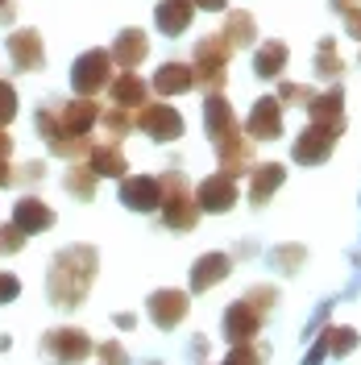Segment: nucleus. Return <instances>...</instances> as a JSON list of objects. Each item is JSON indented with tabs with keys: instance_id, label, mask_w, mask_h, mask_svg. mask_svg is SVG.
I'll return each instance as SVG.
<instances>
[{
	"instance_id": "c756f323",
	"label": "nucleus",
	"mask_w": 361,
	"mask_h": 365,
	"mask_svg": "<svg viewBox=\"0 0 361 365\" xmlns=\"http://www.w3.org/2000/svg\"><path fill=\"white\" fill-rule=\"evenodd\" d=\"M100 125H104L108 141H121V137H129V129H133V113L121 108V104H113L108 113H100Z\"/></svg>"
},
{
	"instance_id": "ea45409f",
	"label": "nucleus",
	"mask_w": 361,
	"mask_h": 365,
	"mask_svg": "<svg viewBox=\"0 0 361 365\" xmlns=\"http://www.w3.org/2000/svg\"><path fill=\"white\" fill-rule=\"evenodd\" d=\"M274 262H278V266H299V262H303V250H295V245L291 250H278L274 253Z\"/></svg>"
},
{
	"instance_id": "9d476101",
	"label": "nucleus",
	"mask_w": 361,
	"mask_h": 365,
	"mask_svg": "<svg viewBox=\"0 0 361 365\" xmlns=\"http://www.w3.org/2000/svg\"><path fill=\"white\" fill-rule=\"evenodd\" d=\"M100 113H104V108L96 104V96H75V100H67V104L54 108L59 125H63L71 137H91V129L100 125Z\"/></svg>"
},
{
	"instance_id": "39448f33",
	"label": "nucleus",
	"mask_w": 361,
	"mask_h": 365,
	"mask_svg": "<svg viewBox=\"0 0 361 365\" xmlns=\"http://www.w3.org/2000/svg\"><path fill=\"white\" fill-rule=\"evenodd\" d=\"M34 125H38V137L46 141V150L50 154H59V158L67 162H79L83 154L91 150V137H71L63 125H59V116H54V108H38V116H34Z\"/></svg>"
},
{
	"instance_id": "0eeeda50",
	"label": "nucleus",
	"mask_w": 361,
	"mask_h": 365,
	"mask_svg": "<svg viewBox=\"0 0 361 365\" xmlns=\"http://www.w3.org/2000/svg\"><path fill=\"white\" fill-rule=\"evenodd\" d=\"M345 125H307L303 133L295 137V145H291V158L299 162V166H320V162L328 158L332 150H337V137Z\"/></svg>"
},
{
	"instance_id": "f3484780",
	"label": "nucleus",
	"mask_w": 361,
	"mask_h": 365,
	"mask_svg": "<svg viewBox=\"0 0 361 365\" xmlns=\"http://www.w3.org/2000/svg\"><path fill=\"white\" fill-rule=\"evenodd\" d=\"M108 54H113V67H121V71H137L141 63H146V54H150V38H146L141 29H121Z\"/></svg>"
},
{
	"instance_id": "9b49d317",
	"label": "nucleus",
	"mask_w": 361,
	"mask_h": 365,
	"mask_svg": "<svg viewBox=\"0 0 361 365\" xmlns=\"http://www.w3.org/2000/svg\"><path fill=\"white\" fill-rule=\"evenodd\" d=\"M4 50L13 58L17 71H42L46 67V46H42V34L38 29H13L4 38Z\"/></svg>"
},
{
	"instance_id": "4be33fe9",
	"label": "nucleus",
	"mask_w": 361,
	"mask_h": 365,
	"mask_svg": "<svg viewBox=\"0 0 361 365\" xmlns=\"http://www.w3.org/2000/svg\"><path fill=\"white\" fill-rule=\"evenodd\" d=\"M191 17H195V4H191V0H162L158 9H154V25H158L166 38L187 34Z\"/></svg>"
},
{
	"instance_id": "393cba45",
	"label": "nucleus",
	"mask_w": 361,
	"mask_h": 365,
	"mask_svg": "<svg viewBox=\"0 0 361 365\" xmlns=\"http://www.w3.org/2000/svg\"><path fill=\"white\" fill-rule=\"evenodd\" d=\"M195 88V71L187 67V63H162L154 71V91L158 96H183V91Z\"/></svg>"
},
{
	"instance_id": "37998d69",
	"label": "nucleus",
	"mask_w": 361,
	"mask_h": 365,
	"mask_svg": "<svg viewBox=\"0 0 361 365\" xmlns=\"http://www.w3.org/2000/svg\"><path fill=\"white\" fill-rule=\"evenodd\" d=\"M113 324H116V328H125V332H129V328L137 324V316H133V312H116V316H113Z\"/></svg>"
},
{
	"instance_id": "c85d7f7f",
	"label": "nucleus",
	"mask_w": 361,
	"mask_h": 365,
	"mask_svg": "<svg viewBox=\"0 0 361 365\" xmlns=\"http://www.w3.org/2000/svg\"><path fill=\"white\" fill-rule=\"evenodd\" d=\"M220 38H225L233 50H241V46H249L253 38H258V25H253V17H249V13H241V9H237V13H228Z\"/></svg>"
},
{
	"instance_id": "e433bc0d",
	"label": "nucleus",
	"mask_w": 361,
	"mask_h": 365,
	"mask_svg": "<svg viewBox=\"0 0 361 365\" xmlns=\"http://www.w3.org/2000/svg\"><path fill=\"white\" fill-rule=\"evenodd\" d=\"M312 96H316V91L307 88V83H283V88H278V100H287V104H307Z\"/></svg>"
},
{
	"instance_id": "f257e3e1",
	"label": "nucleus",
	"mask_w": 361,
	"mask_h": 365,
	"mask_svg": "<svg viewBox=\"0 0 361 365\" xmlns=\"http://www.w3.org/2000/svg\"><path fill=\"white\" fill-rule=\"evenodd\" d=\"M100 270V253L91 245H67L63 253H54L50 270H46V295L59 307H79L88 299L91 282Z\"/></svg>"
},
{
	"instance_id": "aec40b11",
	"label": "nucleus",
	"mask_w": 361,
	"mask_h": 365,
	"mask_svg": "<svg viewBox=\"0 0 361 365\" xmlns=\"http://www.w3.org/2000/svg\"><path fill=\"white\" fill-rule=\"evenodd\" d=\"M88 166L100 179H125L129 175V162L121 154V141H96L88 150Z\"/></svg>"
},
{
	"instance_id": "1a4fd4ad",
	"label": "nucleus",
	"mask_w": 361,
	"mask_h": 365,
	"mask_svg": "<svg viewBox=\"0 0 361 365\" xmlns=\"http://www.w3.org/2000/svg\"><path fill=\"white\" fill-rule=\"evenodd\" d=\"M245 137L249 141H274V137H283V100L278 96L253 100L249 120H245Z\"/></svg>"
},
{
	"instance_id": "423d86ee",
	"label": "nucleus",
	"mask_w": 361,
	"mask_h": 365,
	"mask_svg": "<svg viewBox=\"0 0 361 365\" xmlns=\"http://www.w3.org/2000/svg\"><path fill=\"white\" fill-rule=\"evenodd\" d=\"M108 83H113V54L108 50H88V54L75 58V67H71V88H75V96H96V91H104Z\"/></svg>"
},
{
	"instance_id": "f8f14e48",
	"label": "nucleus",
	"mask_w": 361,
	"mask_h": 365,
	"mask_svg": "<svg viewBox=\"0 0 361 365\" xmlns=\"http://www.w3.org/2000/svg\"><path fill=\"white\" fill-rule=\"evenodd\" d=\"M121 204L129 212H154L162 204V182L154 175H125L121 179Z\"/></svg>"
},
{
	"instance_id": "473e14b6",
	"label": "nucleus",
	"mask_w": 361,
	"mask_h": 365,
	"mask_svg": "<svg viewBox=\"0 0 361 365\" xmlns=\"http://www.w3.org/2000/svg\"><path fill=\"white\" fill-rule=\"evenodd\" d=\"M262 349H253V341H241V344H233V353L225 357V365H262Z\"/></svg>"
},
{
	"instance_id": "7ed1b4c3",
	"label": "nucleus",
	"mask_w": 361,
	"mask_h": 365,
	"mask_svg": "<svg viewBox=\"0 0 361 365\" xmlns=\"http://www.w3.org/2000/svg\"><path fill=\"white\" fill-rule=\"evenodd\" d=\"M228 54H233V46H228L220 34H208V38L195 42V63H191V71H195V83H200L203 91H220L225 88Z\"/></svg>"
},
{
	"instance_id": "c9c22d12",
	"label": "nucleus",
	"mask_w": 361,
	"mask_h": 365,
	"mask_svg": "<svg viewBox=\"0 0 361 365\" xmlns=\"http://www.w3.org/2000/svg\"><path fill=\"white\" fill-rule=\"evenodd\" d=\"M9 120H17V88L0 79V125H9Z\"/></svg>"
},
{
	"instance_id": "a19ab883",
	"label": "nucleus",
	"mask_w": 361,
	"mask_h": 365,
	"mask_svg": "<svg viewBox=\"0 0 361 365\" xmlns=\"http://www.w3.org/2000/svg\"><path fill=\"white\" fill-rule=\"evenodd\" d=\"M13 179H25V182H42V162H25V170H17Z\"/></svg>"
},
{
	"instance_id": "f704fd0d",
	"label": "nucleus",
	"mask_w": 361,
	"mask_h": 365,
	"mask_svg": "<svg viewBox=\"0 0 361 365\" xmlns=\"http://www.w3.org/2000/svg\"><path fill=\"white\" fill-rule=\"evenodd\" d=\"M25 241H29V232H21L13 220H9V225H0V253H17Z\"/></svg>"
},
{
	"instance_id": "72a5a7b5",
	"label": "nucleus",
	"mask_w": 361,
	"mask_h": 365,
	"mask_svg": "<svg viewBox=\"0 0 361 365\" xmlns=\"http://www.w3.org/2000/svg\"><path fill=\"white\" fill-rule=\"evenodd\" d=\"M91 353H96L100 365H129V353L121 349V341H104V344H96Z\"/></svg>"
},
{
	"instance_id": "a878e982",
	"label": "nucleus",
	"mask_w": 361,
	"mask_h": 365,
	"mask_svg": "<svg viewBox=\"0 0 361 365\" xmlns=\"http://www.w3.org/2000/svg\"><path fill=\"white\" fill-rule=\"evenodd\" d=\"M307 113H312L316 125H345V91L332 88V91H324V96H312Z\"/></svg>"
},
{
	"instance_id": "ddd939ff",
	"label": "nucleus",
	"mask_w": 361,
	"mask_h": 365,
	"mask_svg": "<svg viewBox=\"0 0 361 365\" xmlns=\"http://www.w3.org/2000/svg\"><path fill=\"white\" fill-rule=\"evenodd\" d=\"M187 291H175V287H166V291H154L150 295V319L158 324V328H179L183 319H187Z\"/></svg>"
},
{
	"instance_id": "de8ad7c7",
	"label": "nucleus",
	"mask_w": 361,
	"mask_h": 365,
	"mask_svg": "<svg viewBox=\"0 0 361 365\" xmlns=\"http://www.w3.org/2000/svg\"><path fill=\"white\" fill-rule=\"evenodd\" d=\"M150 365H158V361H150Z\"/></svg>"
},
{
	"instance_id": "cd10ccee",
	"label": "nucleus",
	"mask_w": 361,
	"mask_h": 365,
	"mask_svg": "<svg viewBox=\"0 0 361 365\" xmlns=\"http://www.w3.org/2000/svg\"><path fill=\"white\" fill-rule=\"evenodd\" d=\"M96 182H100V175L91 170L88 162H75L67 175H63V187H67L75 200H83V204H88L91 195H96Z\"/></svg>"
},
{
	"instance_id": "bb28decb",
	"label": "nucleus",
	"mask_w": 361,
	"mask_h": 365,
	"mask_svg": "<svg viewBox=\"0 0 361 365\" xmlns=\"http://www.w3.org/2000/svg\"><path fill=\"white\" fill-rule=\"evenodd\" d=\"M287 46L283 42H266V46H258V54H253V71L262 75V79H278L283 71H287Z\"/></svg>"
},
{
	"instance_id": "dca6fc26",
	"label": "nucleus",
	"mask_w": 361,
	"mask_h": 365,
	"mask_svg": "<svg viewBox=\"0 0 361 365\" xmlns=\"http://www.w3.org/2000/svg\"><path fill=\"white\" fill-rule=\"evenodd\" d=\"M258 328H262V312H258L249 299L233 303V307L225 312V336H228V344L253 341V336H258Z\"/></svg>"
},
{
	"instance_id": "6ab92c4d",
	"label": "nucleus",
	"mask_w": 361,
	"mask_h": 365,
	"mask_svg": "<svg viewBox=\"0 0 361 365\" xmlns=\"http://www.w3.org/2000/svg\"><path fill=\"white\" fill-rule=\"evenodd\" d=\"M228 270H233V257L228 253H203L195 257V266H191V291L203 295V291H212L216 282H225Z\"/></svg>"
},
{
	"instance_id": "412c9836",
	"label": "nucleus",
	"mask_w": 361,
	"mask_h": 365,
	"mask_svg": "<svg viewBox=\"0 0 361 365\" xmlns=\"http://www.w3.org/2000/svg\"><path fill=\"white\" fill-rule=\"evenodd\" d=\"M13 225L21 228V232H46V228H54V212L38 200V195H21L17 204H13Z\"/></svg>"
},
{
	"instance_id": "4468645a",
	"label": "nucleus",
	"mask_w": 361,
	"mask_h": 365,
	"mask_svg": "<svg viewBox=\"0 0 361 365\" xmlns=\"http://www.w3.org/2000/svg\"><path fill=\"white\" fill-rule=\"evenodd\" d=\"M195 204L200 212H228V207L237 204V179L233 175H212V179L200 182V191H195Z\"/></svg>"
},
{
	"instance_id": "49530a36",
	"label": "nucleus",
	"mask_w": 361,
	"mask_h": 365,
	"mask_svg": "<svg viewBox=\"0 0 361 365\" xmlns=\"http://www.w3.org/2000/svg\"><path fill=\"white\" fill-rule=\"evenodd\" d=\"M0 21L4 25L13 21V0H0Z\"/></svg>"
},
{
	"instance_id": "5701e85b",
	"label": "nucleus",
	"mask_w": 361,
	"mask_h": 365,
	"mask_svg": "<svg viewBox=\"0 0 361 365\" xmlns=\"http://www.w3.org/2000/svg\"><path fill=\"white\" fill-rule=\"evenodd\" d=\"M249 200L262 207L266 200H270L274 191L283 187V179H287V166H278V162H262V166H249Z\"/></svg>"
},
{
	"instance_id": "a18cd8bd",
	"label": "nucleus",
	"mask_w": 361,
	"mask_h": 365,
	"mask_svg": "<svg viewBox=\"0 0 361 365\" xmlns=\"http://www.w3.org/2000/svg\"><path fill=\"white\" fill-rule=\"evenodd\" d=\"M13 182V166H9V158H0V187H9Z\"/></svg>"
},
{
	"instance_id": "58836bf2",
	"label": "nucleus",
	"mask_w": 361,
	"mask_h": 365,
	"mask_svg": "<svg viewBox=\"0 0 361 365\" xmlns=\"http://www.w3.org/2000/svg\"><path fill=\"white\" fill-rule=\"evenodd\" d=\"M17 295H21V282H17L9 270H0V303H13Z\"/></svg>"
},
{
	"instance_id": "a211bd4d",
	"label": "nucleus",
	"mask_w": 361,
	"mask_h": 365,
	"mask_svg": "<svg viewBox=\"0 0 361 365\" xmlns=\"http://www.w3.org/2000/svg\"><path fill=\"white\" fill-rule=\"evenodd\" d=\"M203 125H208V137H212V141L233 137L237 129H241L237 116H233V104H228L220 91H208V100H203Z\"/></svg>"
},
{
	"instance_id": "f03ea898",
	"label": "nucleus",
	"mask_w": 361,
	"mask_h": 365,
	"mask_svg": "<svg viewBox=\"0 0 361 365\" xmlns=\"http://www.w3.org/2000/svg\"><path fill=\"white\" fill-rule=\"evenodd\" d=\"M162 220H166V228H179V232H187V228H195V220H200V204H195V191L187 187V179H183L179 170H166L162 175Z\"/></svg>"
},
{
	"instance_id": "7c9ffc66",
	"label": "nucleus",
	"mask_w": 361,
	"mask_h": 365,
	"mask_svg": "<svg viewBox=\"0 0 361 365\" xmlns=\"http://www.w3.org/2000/svg\"><path fill=\"white\" fill-rule=\"evenodd\" d=\"M316 71L324 75V79H337L340 71H345V63H340L337 42H332V38H324V42L316 46Z\"/></svg>"
},
{
	"instance_id": "2eb2a0df",
	"label": "nucleus",
	"mask_w": 361,
	"mask_h": 365,
	"mask_svg": "<svg viewBox=\"0 0 361 365\" xmlns=\"http://www.w3.org/2000/svg\"><path fill=\"white\" fill-rule=\"evenodd\" d=\"M216 145V158H220V170L225 175H245L249 166H253V145H249V137L237 129L233 137H220V141H212Z\"/></svg>"
},
{
	"instance_id": "c03bdc74",
	"label": "nucleus",
	"mask_w": 361,
	"mask_h": 365,
	"mask_svg": "<svg viewBox=\"0 0 361 365\" xmlns=\"http://www.w3.org/2000/svg\"><path fill=\"white\" fill-rule=\"evenodd\" d=\"M13 154V137L4 133V125H0V158H9Z\"/></svg>"
},
{
	"instance_id": "79ce46f5",
	"label": "nucleus",
	"mask_w": 361,
	"mask_h": 365,
	"mask_svg": "<svg viewBox=\"0 0 361 365\" xmlns=\"http://www.w3.org/2000/svg\"><path fill=\"white\" fill-rule=\"evenodd\" d=\"M191 4H195V9H203V13H220L228 0H191Z\"/></svg>"
},
{
	"instance_id": "b1692460",
	"label": "nucleus",
	"mask_w": 361,
	"mask_h": 365,
	"mask_svg": "<svg viewBox=\"0 0 361 365\" xmlns=\"http://www.w3.org/2000/svg\"><path fill=\"white\" fill-rule=\"evenodd\" d=\"M108 91H113V104L129 108V113H137V108L146 104V96H150L146 79H141V75H133V71H121L113 83H108Z\"/></svg>"
},
{
	"instance_id": "20e7f679",
	"label": "nucleus",
	"mask_w": 361,
	"mask_h": 365,
	"mask_svg": "<svg viewBox=\"0 0 361 365\" xmlns=\"http://www.w3.org/2000/svg\"><path fill=\"white\" fill-rule=\"evenodd\" d=\"M96 349L91 344V336L83 332V328H54V332H46L42 336V357L54 365H79L88 361V353Z\"/></svg>"
},
{
	"instance_id": "2f4dec72",
	"label": "nucleus",
	"mask_w": 361,
	"mask_h": 365,
	"mask_svg": "<svg viewBox=\"0 0 361 365\" xmlns=\"http://www.w3.org/2000/svg\"><path fill=\"white\" fill-rule=\"evenodd\" d=\"M320 344H324L332 357H345V353L357 349V332H353V328H328V332L320 336Z\"/></svg>"
},
{
	"instance_id": "6e6552de",
	"label": "nucleus",
	"mask_w": 361,
	"mask_h": 365,
	"mask_svg": "<svg viewBox=\"0 0 361 365\" xmlns=\"http://www.w3.org/2000/svg\"><path fill=\"white\" fill-rule=\"evenodd\" d=\"M133 125L154 141H179L183 137V116L171 104H141L133 113Z\"/></svg>"
},
{
	"instance_id": "4c0bfd02",
	"label": "nucleus",
	"mask_w": 361,
	"mask_h": 365,
	"mask_svg": "<svg viewBox=\"0 0 361 365\" xmlns=\"http://www.w3.org/2000/svg\"><path fill=\"white\" fill-rule=\"evenodd\" d=\"M245 299L258 307V312H262V316H266V312H270V303H274V287H253Z\"/></svg>"
}]
</instances>
